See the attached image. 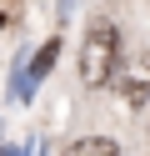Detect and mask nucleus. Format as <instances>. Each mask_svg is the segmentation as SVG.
Segmentation results:
<instances>
[{"label": "nucleus", "instance_id": "nucleus-1", "mask_svg": "<svg viewBox=\"0 0 150 156\" xmlns=\"http://www.w3.org/2000/svg\"><path fill=\"white\" fill-rule=\"evenodd\" d=\"M120 66V30L110 20H95L85 30V45H80V81L85 86H110Z\"/></svg>", "mask_w": 150, "mask_h": 156}, {"label": "nucleus", "instance_id": "nucleus-2", "mask_svg": "<svg viewBox=\"0 0 150 156\" xmlns=\"http://www.w3.org/2000/svg\"><path fill=\"white\" fill-rule=\"evenodd\" d=\"M115 91H120V101L130 106V111H140V106L150 101V55L140 51V55H130L125 66H115Z\"/></svg>", "mask_w": 150, "mask_h": 156}, {"label": "nucleus", "instance_id": "nucleus-3", "mask_svg": "<svg viewBox=\"0 0 150 156\" xmlns=\"http://www.w3.org/2000/svg\"><path fill=\"white\" fill-rule=\"evenodd\" d=\"M55 61H60V41L50 35V41H45V45L35 51V61H30L25 71H20V81H15V96H20V101H30V96H35V81L55 71Z\"/></svg>", "mask_w": 150, "mask_h": 156}, {"label": "nucleus", "instance_id": "nucleus-4", "mask_svg": "<svg viewBox=\"0 0 150 156\" xmlns=\"http://www.w3.org/2000/svg\"><path fill=\"white\" fill-rule=\"evenodd\" d=\"M65 156H120V151H115L110 136H80V141H70Z\"/></svg>", "mask_w": 150, "mask_h": 156}, {"label": "nucleus", "instance_id": "nucleus-5", "mask_svg": "<svg viewBox=\"0 0 150 156\" xmlns=\"http://www.w3.org/2000/svg\"><path fill=\"white\" fill-rule=\"evenodd\" d=\"M0 156H25V151H20V146H5V151H0Z\"/></svg>", "mask_w": 150, "mask_h": 156}, {"label": "nucleus", "instance_id": "nucleus-6", "mask_svg": "<svg viewBox=\"0 0 150 156\" xmlns=\"http://www.w3.org/2000/svg\"><path fill=\"white\" fill-rule=\"evenodd\" d=\"M0 25H5V15H0Z\"/></svg>", "mask_w": 150, "mask_h": 156}]
</instances>
